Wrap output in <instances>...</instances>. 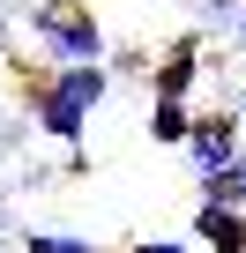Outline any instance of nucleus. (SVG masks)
Here are the masks:
<instances>
[{"instance_id": "1", "label": "nucleus", "mask_w": 246, "mask_h": 253, "mask_svg": "<svg viewBox=\"0 0 246 253\" xmlns=\"http://www.w3.org/2000/svg\"><path fill=\"white\" fill-rule=\"evenodd\" d=\"M112 89V67H38L23 82V112L45 142H60L67 157H82V134H90V112L104 104Z\"/></svg>"}, {"instance_id": "2", "label": "nucleus", "mask_w": 246, "mask_h": 253, "mask_svg": "<svg viewBox=\"0 0 246 253\" xmlns=\"http://www.w3.org/2000/svg\"><path fill=\"white\" fill-rule=\"evenodd\" d=\"M23 38L45 52V67H112V45H104V23L90 0H30Z\"/></svg>"}, {"instance_id": "3", "label": "nucleus", "mask_w": 246, "mask_h": 253, "mask_svg": "<svg viewBox=\"0 0 246 253\" xmlns=\"http://www.w3.org/2000/svg\"><path fill=\"white\" fill-rule=\"evenodd\" d=\"M187 164H194L201 179H209V171H231V164H246V119H239V104H201V112H194Z\"/></svg>"}, {"instance_id": "4", "label": "nucleus", "mask_w": 246, "mask_h": 253, "mask_svg": "<svg viewBox=\"0 0 246 253\" xmlns=\"http://www.w3.org/2000/svg\"><path fill=\"white\" fill-rule=\"evenodd\" d=\"M209 67H216V52H209V45L187 30V38H172L164 52H149V67H142V75H149V97L194 104V89H201V75H209Z\"/></svg>"}, {"instance_id": "5", "label": "nucleus", "mask_w": 246, "mask_h": 253, "mask_svg": "<svg viewBox=\"0 0 246 253\" xmlns=\"http://www.w3.org/2000/svg\"><path fill=\"white\" fill-rule=\"evenodd\" d=\"M194 246L209 253H246V209H194Z\"/></svg>"}, {"instance_id": "6", "label": "nucleus", "mask_w": 246, "mask_h": 253, "mask_svg": "<svg viewBox=\"0 0 246 253\" xmlns=\"http://www.w3.org/2000/svg\"><path fill=\"white\" fill-rule=\"evenodd\" d=\"M194 112H201V104L149 97V142H157V149H187V134H194Z\"/></svg>"}, {"instance_id": "7", "label": "nucleus", "mask_w": 246, "mask_h": 253, "mask_svg": "<svg viewBox=\"0 0 246 253\" xmlns=\"http://www.w3.org/2000/svg\"><path fill=\"white\" fill-rule=\"evenodd\" d=\"M201 201H209V209H246V171H239V164H231V171H209V179H201Z\"/></svg>"}, {"instance_id": "8", "label": "nucleus", "mask_w": 246, "mask_h": 253, "mask_svg": "<svg viewBox=\"0 0 246 253\" xmlns=\"http://www.w3.org/2000/svg\"><path fill=\"white\" fill-rule=\"evenodd\" d=\"M15 246H23V253H104V246H90V238H75V231H23Z\"/></svg>"}, {"instance_id": "9", "label": "nucleus", "mask_w": 246, "mask_h": 253, "mask_svg": "<svg viewBox=\"0 0 246 253\" xmlns=\"http://www.w3.org/2000/svg\"><path fill=\"white\" fill-rule=\"evenodd\" d=\"M239 15H246V0H201V30L209 38H239Z\"/></svg>"}, {"instance_id": "10", "label": "nucleus", "mask_w": 246, "mask_h": 253, "mask_svg": "<svg viewBox=\"0 0 246 253\" xmlns=\"http://www.w3.org/2000/svg\"><path fill=\"white\" fill-rule=\"evenodd\" d=\"M127 253H201L194 238H142V246H127Z\"/></svg>"}, {"instance_id": "11", "label": "nucleus", "mask_w": 246, "mask_h": 253, "mask_svg": "<svg viewBox=\"0 0 246 253\" xmlns=\"http://www.w3.org/2000/svg\"><path fill=\"white\" fill-rule=\"evenodd\" d=\"M231 104H239V119H246V89H239V97H231Z\"/></svg>"}, {"instance_id": "12", "label": "nucleus", "mask_w": 246, "mask_h": 253, "mask_svg": "<svg viewBox=\"0 0 246 253\" xmlns=\"http://www.w3.org/2000/svg\"><path fill=\"white\" fill-rule=\"evenodd\" d=\"M239 45H246V15H239Z\"/></svg>"}, {"instance_id": "13", "label": "nucleus", "mask_w": 246, "mask_h": 253, "mask_svg": "<svg viewBox=\"0 0 246 253\" xmlns=\"http://www.w3.org/2000/svg\"><path fill=\"white\" fill-rule=\"evenodd\" d=\"M239 171H246V164H239Z\"/></svg>"}]
</instances>
